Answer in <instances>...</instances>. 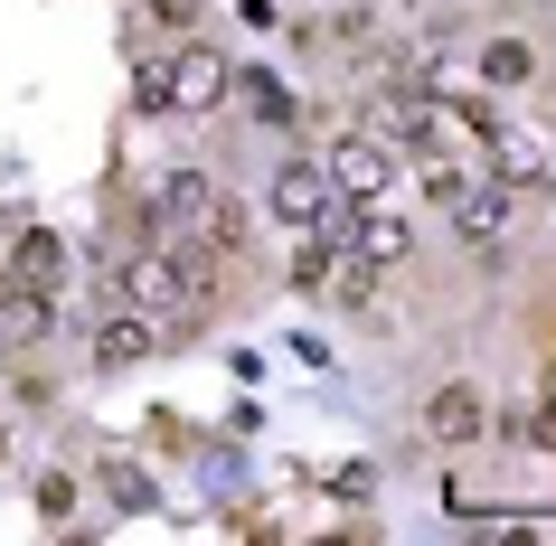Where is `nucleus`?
<instances>
[{
	"label": "nucleus",
	"instance_id": "1",
	"mask_svg": "<svg viewBox=\"0 0 556 546\" xmlns=\"http://www.w3.org/2000/svg\"><path fill=\"white\" fill-rule=\"evenodd\" d=\"M264 207H274L293 236H340L350 227V199L330 189V170L321 161H293V151L274 161V179H264Z\"/></svg>",
	"mask_w": 556,
	"mask_h": 546
},
{
	"label": "nucleus",
	"instance_id": "2",
	"mask_svg": "<svg viewBox=\"0 0 556 546\" xmlns=\"http://www.w3.org/2000/svg\"><path fill=\"white\" fill-rule=\"evenodd\" d=\"M321 170H330V189H340L350 207H358V199H387V189H396V142L358 123V132H340V142L321 151Z\"/></svg>",
	"mask_w": 556,
	"mask_h": 546
},
{
	"label": "nucleus",
	"instance_id": "3",
	"mask_svg": "<svg viewBox=\"0 0 556 546\" xmlns=\"http://www.w3.org/2000/svg\"><path fill=\"white\" fill-rule=\"evenodd\" d=\"M453 227H463L471 255H500L509 227H519V189H509V179H471L463 199H453Z\"/></svg>",
	"mask_w": 556,
	"mask_h": 546
},
{
	"label": "nucleus",
	"instance_id": "4",
	"mask_svg": "<svg viewBox=\"0 0 556 546\" xmlns=\"http://www.w3.org/2000/svg\"><path fill=\"white\" fill-rule=\"evenodd\" d=\"M425 433H434L443 453H463V443H481V433H491V396H481L471 377H443L434 396H425Z\"/></svg>",
	"mask_w": 556,
	"mask_h": 546
},
{
	"label": "nucleus",
	"instance_id": "5",
	"mask_svg": "<svg viewBox=\"0 0 556 546\" xmlns=\"http://www.w3.org/2000/svg\"><path fill=\"white\" fill-rule=\"evenodd\" d=\"M227 76H236V66L217 58V48H179V58H161V94H170V114H207V104H227Z\"/></svg>",
	"mask_w": 556,
	"mask_h": 546
},
{
	"label": "nucleus",
	"instance_id": "6",
	"mask_svg": "<svg viewBox=\"0 0 556 546\" xmlns=\"http://www.w3.org/2000/svg\"><path fill=\"white\" fill-rule=\"evenodd\" d=\"M0 283L66 292V236L58 227H20V236H10V264H0Z\"/></svg>",
	"mask_w": 556,
	"mask_h": 546
},
{
	"label": "nucleus",
	"instance_id": "7",
	"mask_svg": "<svg viewBox=\"0 0 556 546\" xmlns=\"http://www.w3.org/2000/svg\"><path fill=\"white\" fill-rule=\"evenodd\" d=\"M340 245H350V255H368L378 274H396V264L415 255V227H406V217H387L378 199H358V217L340 227Z\"/></svg>",
	"mask_w": 556,
	"mask_h": 546
},
{
	"label": "nucleus",
	"instance_id": "8",
	"mask_svg": "<svg viewBox=\"0 0 556 546\" xmlns=\"http://www.w3.org/2000/svg\"><path fill=\"white\" fill-rule=\"evenodd\" d=\"M227 94H236V114H255L264 132H293V123H302V94L283 86V76H264V66H245V76H227Z\"/></svg>",
	"mask_w": 556,
	"mask_h": 546
},
{
	"label": "nucleus",
	"instance_id": "9",
	"mask_svg": "<svg viewBox=\"0 0 556 546\" xmlns=\"http://www.w3.org/2000/svg\"><path fill=\"white\" fill-rule=\"evenodd\" d=\"M58 330V292H29V283H0V348H38Z\"/></svg>",
	"mask_w": 556,
	"mask_h": 546
},
{
	"label": "nucleus",
	"instance_id": "10",
	"mask_svg": "<svg viewBox=\"0 0 556 546\" xmlns=\"http://www.w3.org/2000/svg\"><path fill=\"white\" fill-rule=\"evenodd\" d=\"M104 499H114V509H161V481H151L132 453H114L104 461Z\"/></svg>",
	"mask_w": 556,
	"mask_h": 546
},
{
	"label": "nucleus",
	"instance_id": "11",
	"mask_svg": "<svg viewBox=\"0 0 556 546\" xmlns=\"http://www.w3.org/2000/svg\"><path fill=\"white\" fill-rule=\"evenodd\" d=\"M443 123H453L463 142H481V151H491V132H500V123H509V114H500L491 94H443Z\"/></svg>",
	"mask_w": 556,
	"mask_h": 546
},
{
	"label": "nucleus",
	"instance_id": "12",
	"mask_svg": "<svg viewBox=\"0 0 556 546\" xmlns=\"http://www.w3.org/2000/svg\"><path fill=\"white\" fill-rule=\"evenodd\" d=\"M481 76H491V86H528V76H538V48H528V38H491V48H481Z\"/></svg>",
	"mask_w": 556,
	"mask_h": 546
},
{
	"label": "nucleus",
	"instance_id": "13",
	"mask_svg": "<svg viewBox=\"0 0 556 546\" xmlns=\"http://www.w3.org/2000/svg\"><path fill=\"white\" fill-rule=\"evenodd\" d=\"M132 114H170V94H161V58L132 66Z\"/></svg>",
	"mask_w": 556,
	"mask_h": 546
},
{
	"label": "nucleus",
	"instance_id": "14",
	"mask_svg": "<svg viewBox=\"0 0 556 546\" xmlns=\"http://www.w3.org/2000/svg\"><path fill=\"white\" fill-rule=\"evenodd\" d=\"M38 518H76V481H66V471L38 481Z\"/></svg>",
	"mask_w": 556,
	"mask_h": 546
},
{
	"label": "nucleus",
	"instance_id": "15",
	"mask_svg": "<svg viewBox=\"0 0 556 546\" xmlns=\"http://www.w3.org/2000/svg\"><path fill=\"white\" fill-rule=\"evenodd\" d=\"M321 490H340V499H368V490H378V471H368V461H340Z\"/></svg>",
	"mask_w": 556,
	"mask_h": 546
},
{
	"label": "nucleus",
	"instance_id": "16",
	"mask_svg": "<svg viewBox=\"0 0 556 546\" xmlns=\"http://www.w3.org/2000/svg\"><path fill=\"white\" fill-rule=\"evenodd\" d=\"M528 443H538V453H556V415H538V424H528Z\"/></svg>",
	"mask_w": 556,
	"mask_h": 546
}]
</instances>
